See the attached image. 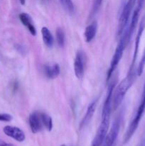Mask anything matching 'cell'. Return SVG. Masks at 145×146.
<instances>
[{
    "instance_id": "cell-1",
    "label": "cell",
    "mask_w": 145,
    "mask_h": 146,
    "mask_svg": "<svg viewBox=\"0 0 145 146\" xmlns=\"http://www.w3.org/2000/svg\"><path fill=\"white\" fill-rule=\"evenodd\" d=\"M135 74H136V73H135L134 71L132 73H128L126 78H124L119 83L116 89L114 90L112 102V106L113 111L117 109L118 107L121 105L127 92L130 88V87L132 86L134 81Z\"/></svg>"
},
{
    "instance_id": "cell-2",
    "label": "cell",
    "mask_w": 145,
    "mask_h": 146,
    "mask_svg": "<svg viewBox=\"0 0 145 146\" xmlns=\"http://www.w3.org/2000/svg\"><path fill=\"white\" fill-rule=\"evenodd\" d=\"M145 113V85L144 87V91L143 94H142V100H141V102L139 104V107L137 108V111H136V115L134 117V118L132 119V122L129 124V127H128L127 130V132L125 133V138H124V143H127L129 140L131 139L133 135L134 134L135 131L137 129L138 126H139V124L140 123L141 120H142V117L144 115Z\"/></svg>"
},
{
    "instance_id": "cell-3",
    "label": "cell",
    "mask_w": 145,
    "mask_h": 146,
    "mask_svg": "<svg viewBox=\"0 0 145 146\" xmlns=\"http://www.w3.org/2000/svg\"><path fill=\"white\" fill-rule=\"evenodd\" d=\"M136 1V0H128L127 2L124 6L119 19V24H118L117 29L118 36H121L122 33L124 32L125 29L127 27L129 17H130L132 9L134 7Z\"/></svg>"
},
{
    "instance_id": "cell-4",
    "label": "cell",
    "mask_w": 145,
    "mask_h": 146,
    "mask_svg": "<svg viewBox=\"0 0 145 146\" xmlns=\"http://www.w3.org/2000/svg\"><path fill=\"white\" fill-rule=\"evenodd\" d=\"M109 123H110V117L104 116L102 117V121L99 125L96 135L92 141L91 146H102L103 144L107 133L109 131Z\"/></svg>"
},
{
    "instance_id": "cell-5",
    "label": "cell",
    "mask_w": 145,
    "mask_h": 146,
    "mask_svg": "<svg viewBox=\"0 0 145 146\" xmlns=\"http://www.w3.org/2000/svg\"><path fill=\"white\" fill-rule=\"evenodd\" d=\"M126 47L127 46L125 45V44L121 40H119V43H118L117 46L116 47L115 53H114V55L112 56V60H111L110 66H109V69L107 72V81H108L110 79L112 74L115 71V70L116 69L117 66L121 58H122L124 51H125Z\"/></svg>"
},
{
    "instance_id": "cell-6",
    "label": "cell",
    "mask_w": 145,
    "mask_h": 146,
    "mask_svg": "<svg viewBox=\"0 0 145 146\" xmlns=\"http://www.w3.org/2000/svg\"><path fill=\"white\" fill-rule=\"evenodd\" d=\"M121 118L120 116H118L114 121L110 129L108 131L106 137L105 138L103 144L102 146H113L117 138L119 130L121 126Z\"/></svg>"
},
{
    "instance_id": "cell-7",
    "label": "cell",
    "mask_w": 145,
    "mask_h": 146,
    "mask_svg": "<svg viewBox=\"0 0 145 146\" xmlns=\"http://www.w3.org/2000/svg\"><path fill=\"white\" fill-rule=\"evenodd\" d=\"M145 29V15L144 17L142 18V21H141L140 24H139V29H138L137 34H136V39H135V46H134V51L133 54V58H132V64L130 65V68H129V72L128 73H132L134 71V66H135V63H136V58H137L138 52H139V44H140L141 38L143 34V31Z\"/></svg>"
},
{
    "instance_id": "cell-8",
    "label": "cell",
    "mask_w": 145,
    "mask_h": 146,
    "mask_svg": "<svg viewBox=\"0 0 145 146\" xmlns=\"http://www.w3.org/2000/svg\"><path fill=\"white\" fill-rule=\"evenodd\" d=\"M85 58L84 53L82 51H78L74 60L73 66L75 76L79 79L83 77L85 72Z\"/></svg>"
},
{
    "instance_id": "cell-9",
    "label": "cell",
    "mask_w": 145,
    "mask_h": 146,
    "mask_svg": "<svg viewBox=\"0 0 145 146\" xmlns=\"http://www.w3.org/2000/svg\"><path fill=\"white\" fill-rule=\"evenodd\" d=\"M116 86V82L112 81L109 84L108 87L107 94L106 98H105V103H104L103 108L102 111V117L103 116H110L111 112L112 110V96H113V92L115 90V87Z\"/></svg>"
},
{
    "instance_id": "cell-10",
    "label": "cell",
    "mask_w": 145,
    "mask_h": 146,
    "mask_svg": "<svg viewBox=\"0 0 145 146\" xmlns=\"http://www.w3.org/2000/svg\"><path fill=\"white\" fill-rule=\"evenodd\" d=\"M28 123L33 133H38L42 131L44 125L41 121V112L34 111L31 113L28 117Z\"/></svg>"
},
{
    "instance_id": "cell-11",
    "label": "cell",
    "mask_w": 145,
    "mask_h": 146,
    "mask_svg": "<svg viewBox=\"0 0 145 146\" xmlns=\"http://www.w3.org/2000/svg\"><path fill=\"white\" fill-rule=\"evenodd\" d=\"M4 134L7 136L13 138L18 142H23L25 140L26 136L24 131L20 129L18 127L11 126V125H7L3 129Z\"/></svg>"
},
{
    "instance_id": "cell-12",
    "label": "cell",
    "mask_w": 145,
    "mask_h": 146,
    "mask_svg": "<svg viewBox=\"0 0 145 146\" xmlns=\"http://www.w3.org/2000/svg\"><path fill=\"white\" fill-rule=\"evenodd\" d=\"M97 106V101H94L88 106V108H87L86 113H85V115H84V117L82 118V121H81L80 124V129H82L84 128L85 126L89 124V123L90 122L91 119H92V116L94 115V113H95V109H96Z\"/></svg>"
},
{
    "instance_id": "cell-13",
    "label": "cell",
    "mask_w": 145,
    "mask_h": 146,
    "mask_svg": "<svg viewBox=\"0 0 145 146\" xmlns=\"http://www.w3.org/2000/svg\"><path fill=\"white\" fill-rule=\"evenodd\" d=\"M18 17H19V19L21 22L28 29L31 35H36V30L34 25L33 24V20L31 19V16L29 14H26V13H21V14H19Z\"/></svg>"
},
{
    "instance_id": "cell-14",
    "label": "cell",
    "mask_w": 145,
    "mask_h": 146,
    "mask_svg": "<svg viewBox=\"0 0 145 146\" xmlns=\"http://www.w3.org/2000/svg\"><path fill=\"white\" fill-rule=\"evenodd\" d=\"M44 69L45 76L49 79L56 78L61 72V68L58 64H54L53 65H45Z\"/></svg>"
},
{
    "instance_id": "cell-15",
    "label": "cell",
    "mask_w": 145,
    "mask_h": 146,
    "mask_svg": "<svg viewBox=\"0 0 145 146\" xmlns=\"http://www.w3.org/2000/svg\"><path fill=\"white\" fill-rule=\"evenodd\" d=\"M97 29H98V24L96 21H93L90 24L87 26L84 32V36L87 43L91 42L94 39L96 36Z\"/></svg>"
},
{
    "instance_id": "cell-16",
    "label": "cell",
    "mask_w": 145,
    "mask_h": 146,
    "mask_svg": "<svg viewBox=\"0 0 145 146\" xmlns=\"http://www.w3.org/2000/svg\"><path fill=\"white\" fill-rule=\"evenodd\" d=\"M41 34H42V38L44 44L49 48L52 47L53 46L54 39L50 30L47 27H44L41 29Z\"/></svg>"
},
{
    "instance_id": "cell-17",
    "label": "cell",
    "mask_w": 145,
    "mask_h": 146,
    "mask_svg": "<svg viewBox=\"0 0 145 146\" xmlns=\"http://www.w3.org/2000/svg\"><path fill=\"white\" fill-rule=\"evenodd\" d=\"M41 121H42L43 125L44 128L48 131H51L53 128V121L52 118L50 115L48 114L45 113H41Z\"/></svg>"
},
{
    "instance_id": "cell-18",
    "label": "cell",
    "mask_w": 145,
    "mask_h": 146,
    "mask_svg": "<svg viewBox=\"0 0 145 146\" xmlns=\"http://www.w3.org/2000/svg\"><path fill=\"white\" fill-rule=\"evenodd\" d=\"M55 35H56V41L58 45L60 47H63L65 41V33L63 30L61 28H58L55 31Z\"/></svg>"
},
{
    "instance_id": "cell-19",
    "label": "cell",
    "mask_w": 145,
    "mask_h": 146,
    "mask_svg": "<svg viewBox=\"0 0 145 146\" xmlns=\"http://www.w3.org/2000/svg\"><path fill=\"white\" fill-rule=\"evenodd\" d=\"M64 9L68 12L72 13L75 10V6L72 0H58Z\"/></svg>"
},
{
    "instance_id": "cell-20",
    "label": "cell",
    "mask_w": 145,
    "mask_h": 146,
    "mask_svg": "<svg viewBox=\"0 0 145 146\" xmlns=\"http://www.w3.org/2000/svg\"><path fill=\"white\" fill-rule=\"evenodd\" d=\"M145 67V48L144 50L143 54H142V56L141 58L140 61L139 63V65H138L137 68H136V75L137 76H140L142 74L144 71V68Z\"/></svg>"
},
{
    "instance_id": "cell-21",
    "label": "cell",
    "mask_w": 145,
    "mask_h": 146,
    "mask_svg": "<svg viewBox=\"0 0 145 146\" xmlns=\"http://www.w3.org/2000/svg\"><path fill=\"white\" fill-rule=\"evenodd\" d=\"M102 0H94L93 7H92V14H96L97 11L99 10L101 4H102Z\"/></svg>"
},
{
    "instance_id": "cell-22",
    "label": "cell",
    "mask_w": 145,
    "mask_h": 146,
    "mask_svg": "<svg viewBox=\"0 0 145 146\" xmlns=\"http://www.w3.org/2000/svg\"><path fill=\"white\" fill-rule=\"evenodd\" d=\"M13 119V117L8 113H0V121L9 122Z\"/></svg>"
},
{
    "instance_id": "cell-23",
    "label": "cell",
    "mask_w": 145,
    "mask_h": 146,
    "mask_svg": "<svg viewBox=\"0 0 145 146\" xmlns=\"http://www.w3.org/2000/svg\"><path fill=\"white\" fill-rule=\"evenodd\" d=\"M0 146H15L14 145L11 143H9L5 142L3 140L0 139Z\"/></svg>"
},
{
    "instance_id": "cell-24",
    "label": "cell",
    "mask_w": 145,
    "mask_h": 146,
    "mask_svg": "<svg viewBox=\"0 0 145 146\" xmlns=\"http://www.w3.org/2000/svg\"><path fill=\"white\" fill-rule=\"evenodd\" d=\"M19 1H20V3H21L22 5H24V4H25L26 0H19Z\"/></svg>"
},
{
    "instance_id": "cell-25",
    "label": "cell",
    "mask_w": 145,
    "mask_h": 146,
    "mask_svg": "<svg viewBox=\"0 0 145 146\" xmlns=\"http://www.w3.org/2000/svg\"><path fill=\"white\" fill-rule=\"evenodd\" d=\"M142 145H143V143H141V144H139V145H138V146H142Z\"/></svg>"
},
{
    "instance_id": "cell-26",
    "label": "cell",
    "mask_w": 145,
    "mask_h": 146,
    "mask_svg": "<svg viewBox=\"0 0 145 146\" xmlns=\"http://www.w3.org/2000/svg\"><path fill=\"white\" fill-rule=\"evenodd\" d=\"M142 146H145V141H144V142L143 143V145H142Z\"/></svg>"
},
{
    "instance_id": "cell-27",
    "label": "cell",
    "mask_w": 145,
    "mask_h": 146,
    "mask_svg": "<svg viewBox=\"0 0 145 146\" xmlns=\"http://www.w3.org/2000/svg\"><path fill=\"white\" fill-rule=\"evenodd\" d=\"M61 146H66V145H61Z\"/></svg>"
}]
</instances>
